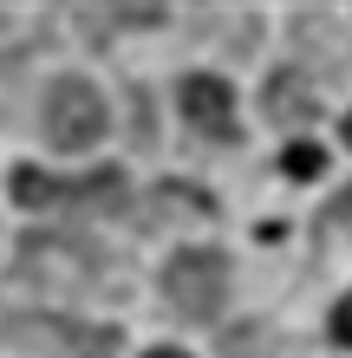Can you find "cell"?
I'll list each match as a JSON object with an SVG mask.
<instances>
[{"mask_svg":"<svg viewBox=\"0 0 352 358\" xmlns=\"http://www.w3.org/2000/svg\"><path fill=\"white\" fill-rule=\"evenodd\" d=\"M326 326H333V345H352V293L333 306V320H326Z\"/></svg>","mask_w":352,"mask_h":358,"instance_id":"obj_10","label":"cell"},{"mask_svg":"<svg viewBox=\"0 0 352 358\" xmlns=\"http://www.w3.org/2000/svg\"><path fill=\"white\" fill-rule=\"evenodd\" d=\"M7 345L20 358H111L118 332L111 326H72V320H46V313H33V320H13L7 326Z\"/></svg>","mask_w":352,"mask_h":358,"instance_id":"obj_3","label":"cell"},{"mask_svg":"<svg viewBox=\"0 0 352 358\" xmlns=\"http://www.w3.org/2000/svg\"><path fill=\"white\" fill-rule=\"evenodd\" d=\"M13 202L20 208H52L59 202V176H46V170H13Z\"/></svg>","mask_w":352,"mask_h":358,"instance_id":"obj_8","label":"cell"},{"mask_svg":"<svg viewBox=\"0 0 352 358\" xmlns=\"http://www.w3.org/2000/svg\"><path fill=\"white\" fill-rule=\"evenodd\" d=\"M39 124H46V143H52V150H92V143L111 131L105 98H98L92 78H52Z\"/></svg>","mask_w":352,"mask_h":358,"instance_id":"obj_2","label":"cell"},{"mask_svg":"<svg viewBox=\"0 0 352 358\" xmlns=\"http://www.w3.org/2000/svg\"><path fill=\"white\" fill-rule=\"evenodd\" d=\"M346 143H352V111H346Z\"/></svg>","mask_w":352,"mask_h":358,"instance_id":"obj_12","label":"cell"},{"mask_svg":"<svg viewBox=\"0 0 352 358\" xmlns=\"http://www.w3.org/2000/svg\"><path fill=\"white\" fill-rule=\"evenodd\" d=\"M27 273H59V280H85V273H92V261L85 255H72V248H59V241H33L27 248Z\"/></svg>","mask_w":352,"mask_h":358,"instance_id":"obj_7","label":"cell"},{"mask_svg":"<svg viewBox=\"0 0 352 358\" xmlns=\"http://www.w3.org/2000/svg\"><path fill=\"white\" fill-rule=\"evenodd\" d=\"M281 170L287 176H320V150H314V143H287V150H281Z\"/></svg>","mask_w":352,"mask_h":358,"instance_id":"obj_9","label":"cell"},{"mask_svg":"<svg viewBox=\"0 0 352 358\" xmlns=\"http://www.w3.org/2000/svg\"><path fill=\"white\" fill-rule=\"evenodd\" d=\"M143 358H190V352H170V345H163V352H143Z\"/></svg>","mask_w":352,"mask_h":358,"instance_id":"obj_11","label":"cell"},{"mask_svg":"<svg viewBox=\"0 0 352 358\" xmlns=\"http://www.w3.org/2000/svg\"><path fill=\"white\" fill-rule=\"evenodd\" d=\"M314 111H320V98H314V85H307L300 72H274L267 78V117L274 124H314Z\"/></svg>","mask_w":352,"mask_h":358,"instance_id":"obj_5","label":"cell"},{"mask_svg":"<svg viewBox=\"0 0 352 358\" xmlns=\"http://www.w3.org/2000/svg\"><path fill=\"white\" fill-rule=\"evenodd\" d=\"M163 300H170L183 320H216L229 306V255L216 248H183V255L163 267Z\"/></svg>","mask_w":352,"mask_h":358,"instance_id":"obj_1","label":"cell"},{"mask_svg":"<svg viewBox=\"0 0 352 358\" xmlns=\"http://www.w3.org/2000/svg\"><path fill=\"white\" fill-rule=\"evenodd\" d=\"M176 104H183V117H190V131H202V137H229L235 131V92H229V78H216V72H190Z\"/></svg>","mask_w":352,"mask_h":358,"instance_id":"obj_4","label":"cell"},{"mask_svg":"<svg viewBox=\"0 0 352 358\" xmlns=\"http://www.w3.org/2000/svg\"><path fill=\"white\" fill-rule=\"evenodd\" d=\"M59 202L92 208V215H111V208H124V170H92L78 182H59Z\"/></svg>","mask_w":352,"mask_h":358,"instance_id":"obj_6","label":"cell"}]
</instances>
